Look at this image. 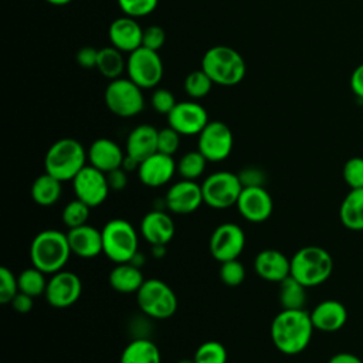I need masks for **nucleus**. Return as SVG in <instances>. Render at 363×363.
Returning a JSON list of instances; mask_svg holds the SVG:
<instances>
[{
  "label": "nucleus",
  "instance_id": "1",
  "mask_svg": "<svg viewBox=\"0 0 363 363\" xmlns=\"http://www.w3.org/2000/svg\"><path fill=\"white\" fill-rule=\"evenodd\" d=\"M315 328L311 313L305 309H282L271 322V340L284 354L303 352L312 339Z\"/></svg>",
  "mask_w": 363,
  "mask_h": 363
},
{
  "label": "nucleus",
  "instance_id": "2",
  "mask_svg": "<svg viewBox=\"0 0 363 363\" xmlns=\"http://www.w3.org/2000/svg\"><path fill=\"white\" fill-rule=\"evenodd\" d=\"M71 255L67 233L58 230H43L35 234L30 244L31 265L47 275L64 269Z\"/></svg>",
  "mask_w": 363,
  "mask_h": 363
},
{
  "label": "nucleus",
  "instance_id": "3",
  "mask_svg": "<svg viewBox=\"0 0 363 363\" xmlns=\"http://www.w3.org/2000/svg\"><path fill=\"white\" fill-rule=\"evenodd\" d=\"M88 155L82 143L74 138L55 140L44 157V169L61 182H71L86 166Z\"/></svg>",
  "mask_w": 363,
  "mask_h": 363
},
{
  "label": "nucleus",
  "instance_id": "4",
  "mask_svg": "<svg viewBox=\"0 0 363 363\" xmlns=\"http://www.w3.org/2000/svg\"><path fill=\"white\" fill-rule=\"evenodd\" d=\"M201 69L216 85L234 86L245 77V61L241 54L228 45H213L201 58Z\"/></svg>",
  "mask_w": 363,
  "mask_h": 363
},
{
  "label": "nucleus",
  "instance_id": "5",
  "mask_svg": "<svg viewBox=\"0 0 363 363\" xmlns=\"http://www.w3.org/2000/svg\"><path fill=\"white\" fill-rule=\"evenodd\" d=\"M332 271L333 258L319 245H305L291 257V277L306 288L323 284Z\"/></svg>",
  "mask_w": 363,
  "mask_h": 363
},
{
  "label": "nucleus",
  "instance_id": "6",
  "mask_svg": "<svg viewBox=\"0 0 363 363\" xmlns=\"http://www.w3.org/2000/svg\"><path fill=\"white\" fill-rule=\"evenodd\" d=\"M101 231L102 254L112 262H129L139 251V235L128 220L112 218Z\"/></svg>",
  "mask_w": 363,
  "mask_h": 363
},
{
  "label": "nucleus",
  "instance_id": "7",
  "mask_svg": "<svg viewBox=\"0 0 363 363\" xmlns=\"http://www.w3.org/2000/svg\"><path fill=\"white\" fill-rule=\"evenodd\" d=\"M136 302L143 315L152 319H169L177 311V296L172 286L157 278L145 279L136 292Z\"/></svg>",
  "mask_w": 363,
  "mask_h": 363
},
{
  "label": "nucleus",
  "instance_id": "8",
  "mask_svg": "<svg viewBox=\"0 0 363 363\" xmlns=\"http://www.w3.org/2000/svg\"><path fill=\"white\" fill-rule=\"evenodd\" d=\"M106 108L119 118H132L145 108L143 89L129 78L112 79L104 94Z\"/></svg>",
  "mask_w": 363,
  "mask_h": 363
},
{
  "label": "nucleus",
  "instance_id": "9",
  "mask_svg": "<svg viewBox=\"0 0 363 363\" xmlns=\"http://www.w3.org/2000/svg\"><path fill=\"white\" fill-rule=\"evenodd\" d=\"M203 201L216 210H224L237 204L242 184L237 173L220 170L208 174L201 183Z\"/></svg>",
  "mask_w": 363,
  "mask_h": 363
},
{
  "label": "nucleus",
  "instance_id": "10",
  "mask_svg": "<svg viewBox=\"0 0 363 363\" xmlns=\"http://www.w3.org/2000/svg\"><path fill=\"white\" fill-rule=\"evenodd\" d=\"M163 62L157 51L139 47L126 58V74L142 89H152L163 78Z\"/></svg>",
  "mask_w": 363,
  "mask_h": 363
},
{
  "label": "nucleus",
  "instance_id": "11",
  "mask_svg": "<svg viewBox=\"0 0 363 363\" xmlns=\"http://www.w3.org/2000/svg\"><path fill=\"white\" fill-rule=\"evenodd\" d=\"M197 136V150L207 159V162L217 163L230 156L234 138L227 123L221 121H210Z\"/></svg>",
  "mask_w": 363,
  "mask_h": 363
},
{
  "label": "nucleus",
  "instance_id": "12",
  "mask_svg": "<svg viewBox=\"0 0 363 363\" xmlns=\"http://www.w3.org/2000/svg\"><path fill=\"white\" fill-rule=\"evenodd\" d=\"M71 183L75 199H79L91 208L102 204L111 191L106 173L91 164L82 167Z\"/></svg>",
  "mask_w": 363,
  "mask_h": 363
},
{
  "label": "nucleus",
  "instance_id": "13",
  "mask_svg": "<svg viewBox=\"0 0 363 363\" xmlns=\"http://www.w3.org/2000/svg\"><path fill=\"white\" fill-rule=\"evenodd\" d=\"M244 247L245 233L235 223H223L217 225L213 230L208 241L210 254L218 262L238 258Z\"/></svg>",
  "mask_w": 363,
  "mask_h": 363
},
{
  "label": "nucleus",
  "instance_id": "14",
  "mask_svg": "<svg viewBox=\"0 0 363 363\" xmlns=\"http://www.w3.org/2000/svg\"><path fill=\"white\" fill-rule=\"evenodd\" d=\"M81 294V278L72 271L61 269L48 278L44 295L52 308L64 309L74 305L79 299Z\"/></svg>",
  "mask_w": 363,
  "mask_h": 363
},
{
  "label": "nucleus",
  "instance_id": "15",
  "mask_svg": "<svg viewBox=\"0 0 363 363\" xmlns=\"http://www.w3.org/2000/svg\"><path fill=\"white\" fill-rule=\"evenodd\" d=\"M206 108L196 101L177 102L167 115V123L182 136L199 135L208 123Z\"/></svg>",
  "mask_w": 363,
  "mask_h": 363
},
{
  "label": "nucleus",
  "instance_id": "16",
  "mask_svg": "<svg viewBox=\"0 0 363 363\" xmlns=\"http://www.w3.org/2000/svg\"><path fill=\"white\" fill-rule=\"evenodd\" d=\"M201 184L196 180L182 179L173 183L164 196V207L173 214H191L203 204Z\"/></svg>",
  "mask_w": 363,
  "mask_h": 363
},
{
  "label": "nucleus",
  "instance_id": "17",
  "mask_svg": "<svg viewBox=\"0 0 363 363\" xmlns=\"http://www.w3.org/2000/svg\"><path fill=\"white\" fill-rule=\"evenodd\" d=\"M235 207L244 220L258 224L267 221L271 217L274 210V201L264 186L242 187Z\"/></svg>",
  "mask_w": 363,
  "mask_h": 363
},
{
  "label": "nucleus",
  "instance_id": "18",
  "mask_svg": "<svg viewBox=\"0 0 363 363\" xmlns=\"http://www.w3.org/2000/svg\"><path fill=\"white\" fill-rule=\"evenodd\" d=\"M136 172L142 184L147 187H160L167 184L174 173H177V163L173 156L156 152L142 160Z\"/></svg>",
  "mask_w": 363,
  "mask_h": 363
},
{
  "label": "nucleus",
  "instance_id": "19",
  "mask_svg": "<svg viewBox=\"0 0 363 363\" xmlns=\"http://www.w3.org/2000/svg\"><path fill=\"white\" fill-rule=\"evenodd\" d=\"M108 37L111 45L122 52L130 54L139 47H142L143 28L139 26L136 18L129 16H122L115 18L108 28Z\"/></svg>",
  "mask_w": 363,
  "mask_h": 363
},
{
  "label": "nucleus",
  "instance_id": "20",
  "mask_svg": "<svg viewBox=\"0 0 363 363\" xmlns=\"http://www.w3.org/2000/svg\"><path fill=\"white\" fill-rule=\"evenodd\" d=\"M254 271L261 279L279 284L291 275V258L278 250H262L254 258Z\"/></svg>",
  "mask_w": 363,
  "mask_h": 363
},
{
  "label": "nucleus",
  "instance_id": "21",
  "mask_svg": "<svg viewBox=\"0 0 363 363\" xmlns=\"http://www.w3.org/2000/svg\"><path fill=\"white\" fill-rule=\"evenodd\" d=\"M139 231H140V235L150 245H157V244L166 245L174 237L176 227L172 217L166 211L156 208L143 216Z\"/></svg>",
  "mask_w": 363,
  "mask_h": 363
},
{
  "label": "nucleus",
  "instance_id": "22",
  "mask_svg": "<svg viewBox=\"0 0 363 363\" xmlns=\"http://www.w3.org/2000/svg\"><path fill=\"white\" fill-rule=\"evenodd\" d=\"M67 237L71 252L79 258L91 259L102 254V231L94 225L84 224L69 228Z\"/></svg>",
  "mask_w": 363,
  "mask_h": 363
},
{
  "label": "nucleus",
  "instance_id": "23",
  "mask_svg": "<svg viewBox=\"0 0 363 363\" xmlns=\"http://www.w3.org/2000/svg\"><path fill=\"white\" fill-rule=\"evenodd\" d=\"M86 155L89 164L104 173L122 167V162L125 159V152L122 147L115 140L108 138L95 139L88 147Z\"/></svg>",
  "mask_w": 363,
  "mask_h": 363
},
{
  "label": "nucleus",
  "instance_id": "24",
  "mask_svg": "<svg viewBox=\"0 0 363 363\" xmlns=\"http://www.w3.org/2000/svg\"><path fill=\"white\" fill-rule=\"evenodd\" d=\"M309 313L313 328L320 332H336L347 322V309L336 299H325L319 302Z\"/></svg>",
  "mask_w": 363,
  "mask_h": 363
},
{
  "label": "nucleus",
  "instance_id": "25",
  "mask_svg": "<svg viewBox=\"0 0 363 363\" xmlns=\"http://www.w3.org/2000/svg\"><path fill=\"white\" fill-rule=\"evenodd\" d=\"M157 133L159 130L149 123L138 125L128 135L125 153L139 163L147 159L157 152Z\"/></svg>",
  "mask_w": 363,
  "mask_h": 363
},
{
  "label": "nucleus",
  "instance_id": "26",
  "mask_svg": "<svg viewBox=\"0 0 363 363\" xmlns=\"http://www.w3.org/2000/svg\"><path fill=\"white\" fill-rule=\"evenodd\" d=\"M108 282L111 288L119 294H136L145 282L142 269L132 262L116 264L109 275Z\"/></svg>",
  "mask_w": 363,
  "mask_h": 363
},
{
  "label": "nucleus",
  "instance_id": "27",
  "mask_svg": "<svg viewBox=\"0 0 363 363\" xmlns=\"http://www.w3.org/2000/svg\"><path fill=\"white\" fill-rule=\"evenodd\" d=\"M339 220L352 231H363V187L350 189L339 207Z\"/></svg>",
  "mask_w": 363,
  "mask_h": 363
},
{
  "label": "nucleus",
  "instance_id": "28",
  "mask_svg": "<svg viewBox=\"0 0 363 363\" xmlns=\"http://www.w3.org/2000/svg\"><path fill=\"white\" fill-rule=\"evenodd\" d=\"M119 363H162V354L155 342L147 337H136L125 346Z\"/></svg>",
  "mask_w": 363,
  "mask_h": 363
},
{
  "label": "nucleus",
  "instance_id": "29",
  "mask_svg": "<svg viewBox=\"0 0 363 363\" xmlns=\"http://www.w3.org/2000/svg\"><path fill=\"white\" fill-rule=\"evenodd\" d=\"M62 182L44 172L40 174L30 187L31 199L41 207H50L55 204L62 194Z\"/></svg>",
  "mask_w": 363,
  "mask_h": 363
},
{
  "label": "nucleus",
  "instance_id": "30",
  "mask_svg": "<svg viewBox=\"0 0 363 363\" xmlns=\"http://www.w3.org/2000/svg\"><path fill=\"white\" fill-rule=\"evenodd\" d=\"M96 69L111 81L121 78L123 71H126V60L123 58V52L113 45L101 48L98 51Z\"/></svg>",
  "mask_w": 363,
  "mask_h": 363
},
{
  "label": "nucleus",
  "instance_id": "31",
  "mask_svg": "<svg viewBox=\"0 0 363 363\" xmlns=\"http://www.w3.org/2000/svg\"><path fill=\"white\" fill-rule=\"evenodd\" d=\"M278 299L282 309H305L306 303V286L296 281L294 277H288L279 284Z\"/></svg>",
  "mask_w": 363,
  "mask_h": 363
},
{
  "label": "nucleus",
  "instance_id": "32",
  "mask_svg": "<svg viewBox=\"0 0 363 363\" xmlns=\"http://www.w3.org/2000/svg\"><path fill=\"white\" fill-rule=\"evenodd\" d=\"M45 275H47L45 272H43L41 269H38L35 267H30V268L23 269L17 275L18 291L24 292V294H27L33 298L44 295L45 288H47V282H48Z\"/></svg>",
  "mask_w": 363,
  "mask_h": 363
},
{
  "label": "nucleus",
  "instance_id": "33",
  "mask_svg": "<svg viewBox=\"0 0 363 363\" xmlns=\"http://www.w3.org/2000/svg\"><path fill=\"white\" fill-rule=\"evenodd\" d=\"M207 166V159L199 150L186 152L177 162V173L182 179L197 180L203 176Z\"/></svg>",
  "mask_w": 363,
  "mask_h": 363
},
{
  "label": "nucleus",
  "instance_id": "34",
  "mask_svg": "<svg viewBox=\"0 0 363 363\" xmlns=\"http://www.w3.org/2000/svg\"><path fill=\"white\" fill-rule=\"evenodd\" d=\"M91 214V207L81 201L79 199H74L65 204L61 213V220L64 225L69 228H75L84 224H88V218Z\"/></svg>",
  "mask_w": 363,
  "mask_h": 363
},
{
  "label": "nucleus",
  "instance_id": "35",
  "mask_svg": "<svg viewBox=\"0 0 363 363\" xmlns=\"http://www.w3.org/2000/svg\"><path fill=\"white\" fill-rule=\"evenodd\" d=\"M213 85L214 82L201 68L191 71L184 79V91L193 101L207 96Z\"/></svg>",
  "mask_w": 363,
  "mask_h": 363
},
{
  "label": "nucleus",
  "instance_id": "36",
  "mask_svg": "<svg viewBox=\"0 0 363 363\" xmlns=\"http://www.w3.org/2000/svg\"><path fill=\"white\" fill-rule=\"evenodd\" d=\"M196 363H227V349L217 340L203 342L194 352Z\"/></svg>",
  "mask_w": 363,
  "mask_h": 363
},
{
  "label": "nucleus",
  "instance_id": "37",
  "mask_svg": "<svg viewBox=\"0 0 363 363\" xmlns=\"http://www.w3.org/2000/svg\"><path fill=\"white\" fill-rule=\"evenodd\" d=\"M220 279L227 286H238L245 279V267L238 258L220 262Z\"/></svg>",
  "mask_w": 363,
  "mask_h": 363
},
{
  "label": "nucleus",
  "instance_id": "38",
  "mask_svg": "<svg viewBox=\"0 0 363 363\" xmlns=\"http://www.w3.org/2000/svg\"><path fill=\"white\" fill-rule=\"evenodd\" d=\"M116 1L119 9L123 11V14L133 18H140L152 14L159 4V0H116Z\"/></svg>",
  "mask_w": 363,
  "mask_h": 363
},
{
  "label": "nucleus",
  "instance_id": "39",
  "mask_svg": "<svg viewBox=\"0 0 363 363\" xmlns=\"http://www.w3.org/2000/svg\"><path fill=\"white\" fill-rule=\"evenodd\" d=\"M342 176L349 189H362L363 187V157L354 156L346 160L343 164Z\"/></svg>",
  "mask_w": 363,
  "mask_h": 363
},
{
  "label": "nucleus",
  "instance_id": "40",
  "mask_svg": "<svg viewBox=\"0 0 363 363\" xmlns=\"http://www.w3.org/2000/svg\"><path fill=\"white\" fill-rule=\"evenodd\" d=\"M18 292L17 277L7 267H0V302L10 303Z\"/></svg>",
  "mask_w": 363,
  "mask_h": 363
},
{
  "label": "nucleus",
  "instance_id": "41",
  "mask_svg": "<svg viewBox=\"0 0 363 363\" xmlns=\"http://www.w3.org/2000/svg\"><path fill=\"white\" fill-rule=\"evenodd\" d=\"M180 136L172 126L160 129L157 133V152L173 156L180 147Z\"/></svg>",
  "mask_w": 363,
  "mask_h": 363
},
{
  "label": "nucleus",
  "instance_id": "42",
  "mask_svg": "<svg viewBox=\"0 0 363 363\" xmlns=\"http://www.w3.org/2000/svg\"><path fill=\"white\" fill-rule=\"evenodd\" d=\"M176 99L174 95L166 89V88H156L150 96V105L152 108L162 115H169L170 111L176 106Z\"/></svg>",
  "mask_w": 363,
  "mask_h": 363
},
{
  "label": "nucleus",
  "instance_id": "43",
  "mask_svg": "<svg viewBox=\"0 0 363 363\" xmlns=\"http://www.w3.org/2000/svg\"><path fill=\"white\" fill-rule=\"evenodd\" d=\"M237 174L242 187H262L267 182L265 172L257 166H245Z\"/></svg>",
  "mask_w": 363,
  "mask_h": 363
},
{
  "label": "nucleus",
  "instance_id": "44",
  "mask_svg": "<svg viewBox=\"0 0 363 363\" xmlns=\"http://www.w3.org/2000/svg\"><path fill=\"white\" fill-rule=\"evenodd\" d=\"M166 41V33L159 26H149L143 28L142 47H146L153 51H159Z\"/></svg>",
  "mask_w": 363,
  "mask_h": 363
},
{
  "label": "nucleus",
  "instance_id": "45",
  "mask_svg": "<svg viewBox=\"0 0 363 363\" xmlns=\"http://www.w3.org/2000/svg\"><path fill=\"white\" fill-rule=\"evenodd\" d=\"M98 51L94 47H82L78 50L77 52V62L78 65H81L85 69H91V68H96V62H98Z\"/></svg>",
  "mask_w": 363,
  "mask_h": 363
},
{
  "label": "nucleus",
  "instance_id": "46",
  "mask_svg": "<svg viewBox=\"0 0 363 363\" xmlns=\"http://www.w3.org/2000/svg\"><path fill=\"white\" fill-rule=\"evenodd\" d=\"M109 189L113 191H122L128 186V172L122 167L106 173Z\"/></svg>",
  "mask_w": 363,
  "mask_h": 363
},
{
  "label": "nucleus",
  "instance_id": "47",
  "mask_svg": "<svg viewBox=\"0 0 363 363\" xmlns=\"http://www.w3.org/2000/svg\"><path fill=\"white\" fill-rule=\"evenodd\" d=\"M10 305L13 306V309L17 312V313H28L31 312L33 306H34V298L24 294V292H17V295L13 298V301L10 302Z\"/></svg>",
  "mask_w": 363,
  "mask_h": 363
},
{
  "label": "nucleus",
  "instance_id": "48",
  "mask_svg": "<svg viewBox=\"0 0 363 363\" xmlns=\"http://www.w3.org/2000/svg\"><path fill=\"white\" fill-rule=\"evenodd\" d=\"M350 88L356 96L363 99V64L357 65L352 72Z\"/></svg>",
  "mask_w": 363,
  "mask_h": 363
},
{
  "label": "nucleus",
  "instance_id": "49",
  "mask_svg": "<svg viewBox=\"0 0 363 363\" xmlns=\"http://www.w3.org/2000/svg\"><path fill=\"white\" fill-rule=\"evenodd\" d=\"M328 363H363L362 359L353 353H349V352H340V353H336L333 354Z\"/></svg>",
  "mask_w": 363,
  "mask_h": 363
},
{
  "label": "nucleus",
  "instance_id": "50",
  "mask_svg": "<svg viewBox=\"0 0 363 363\" xmlns=\"http://www.w3.org/2000/svg\"><path fill=\"white\" fill-rule=\"evenodd\" d=\"M138 167H139V162L125 153V159H123V162H122V169H125V170L129 173V172L138 170Z\"/></svg>",
  "mask_w": 363,
  "mask_h": 363
},
{
  "label": "nucleus",
  "instance_id": "51",
  "mask_svg": "<svg viewBox=\"0 0 363 363\" xmlns=\"http://www.w3.org/2000/svg\"><path fill=\"white\" fill-rule=\"evenodd\" d=\"M152 255L155 258H162L166 255V245L164 244H157V245H152Z\"/></svg>",
  "mask_w": 363,
  "mask_h": 363
},
{
  "label": "nucleus",
  "instance_id": "52",
  "mask_svg": "<svg viewBox=\"0 0 363 363\" xmlns=\"http://www.w3.org/2000/svg\"><path fill=\"white\" fill-rule=\"evenodd\" d=\"M129 262H132L133 265H136V267L142 268V265L145 264V255H143L142 252H139V251H138V252L135 254V257H133Z\"/></svg>",
  "mask_w": 363,
  "mask_h": 363
},
{
  "label": "nucleus",
  "instance_id": "53",
  "mask_svg": "<svg viewBox=\"0 0 363 363\" xmlns=\"http://www.w3.org/2000/svg\"><path fill=\"white\" fill-rule=\"evenodd\" d=\"M47 3L52 4V6H67L69 4L72 0H45Z\"/></svg>",
  "mask_w": 363,
  "mask_h": 363
},
{
  "label": "nucleus",
  "instance_id": "54",
  "mask_svg": "<svg viewBox=\"0 0 363 363\" xmlns=\"http://www.w3.org/2000/svg\"><path fill=\"white\" fill-rule=\"evenodd\" d=\"M177 363H196L193 359H182V360H179Z\"/></svg>",
  "mask_w": 363,
  "mask_h": 363
}]
</instances>
